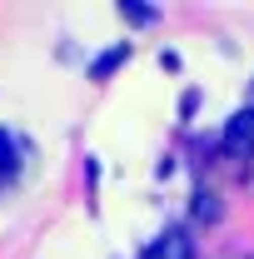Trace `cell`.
<instances>
[{
	"label": "cell",
	"instance_id": "obj_1",
	"mask_svg": "<svg viewBox=\"0 0 254 259\" xmlns=\"http://www.w3.org/2000/svg\"><path fill=\"white\" fill-rule=\"evenodd\" d=\"M224 150H229V155H249L254 150V110H239V115L224 125Z\"/></svg>",
	"mask_w": 254,
	"mask_h": 259
},
{
	"label": "cell",
	"instance_id": "obj_2",
	"mask_svg": "<svg viewBox=\"0 0 254 259\" xmlns=\"http://www.w3.org/2000/svg\"><path fill=\"white\" fill-rule=\"evenodd\" d=\"M145 259H194V244H190L185 229H164L155 244L145 249Z\"/></svg>",
	"mask_w": 254,
	"mask_h": 259
},
{
	"label": "cell",
	"instance_id": "obj_3",
	"mask_svg": "<svg viewBox=\"0 0 254 259\" xmlns=\"http://www.w3.org/2000/svg\"><path fill=\"white\" fill-rule=\"evenodd\" d=\"M120 15H125L130 25H155V20H159L155 5H135V0H125V5H120Z\"/></svg>",
	"mask_w": 254,
	"mask_h": 259
},
{
	"label": "cell",
	"instance_id": "obj_4",
	"mask_svg": "<svg viewBox=\"0 0 254 259\" xmlns=\"http://www.w3.org/2000/svg\"><path fill=\"white\" fill-rule=\"evenodd\" d=\"M20 164V150H15V135L10 130H0V175H10Z\"/></svg>",
	"mask_w": 254,
	"mask_h": 259
},
{
	"label": "cell",
	"instance_id": "obj_5",
	"mask_svg": "<svg viewBox=\"0 0 254 259\" xmlns=\"http://www.w3.org/2000/svg\"><path fill=\"white\" fill-rule=\"evenodd\" d=\"M120 60H125V45H115L110 55H95V60H90V75H95V80H105V75H110Z\"/></svg>",
	"mask_w": 254,
	"mask_h": 259
}]
</instances>
